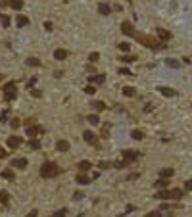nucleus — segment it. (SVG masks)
Returning a JSON list of instances; mask_svg holds the SVG:
<instances>
[{
  "instance_id": "34",
  "label": "nucleus",
  "mask_w": 192,
  "mask_h": 217,
  "mask_svg": "<svg viewBox=\"0 0 192 217\" xmlns=\"http://www.w3.org/2000/svg\"><path fill=\"white\" fill-rule=\"evenodd\" d=\"M121 62H125V64H131V62H134V56H125Z\"/></svg>"
},
{
  "instance_id": "12",
  "label": "nucleus",
  "mask_w": 192,
  "mask_h": 217,
  "mask_svg": "<svg viewBox=\"0 0 192 217\" xmlns=\"http://www.w3.org/2000/svg\"><path fill=\"white\" fill-rule=\"evenodd\" d=\"M157 92H162L163 96H169V98H171V96H175L177 92H175V90L173 88H169V87H160V88H157Z\"/></svg>"
},
{
  "instance_id": "25",
  "label": "nucleus",
  "mask_w": 192,
  "mask_h": 217,
  "mask_svg": "<svg viewBox=\"0 0 192 217\" xmlns=\"http://www.w3.org/2000/svg\"><path fill=\"white\" fill-rule=\"evenodd\" d=\"M0 202H2V204H8V202H10V194H8L6 190L0 192Z\"/></svg>"
},
{
  "instance_id": "19",
  "label": "nucleus",
  "mask_w": 192,
  "mask_h": 217,
  "mask_svg": "<svg viewBox=\"0 0 192 217\" xmlns=\"http://www.w3.org/2000/svg\"><path fill=\"white\" fill-rule=\"evenodd\" d=\"M167 198H169V188H167V190L156 192V200H167Z\"/></svg>"
},
{
  "instance_id": "30",
  "label": "nucleus",
  "mask_w": 192,
  "mask_h": 217,
  "mask_svg": "<svg viewBox=\"0 0 192 217\" xmlns=\"http://www.w3.org/2000/svg\"><path fill=\"white\" fill-rule=\"evenodd\" d=\"M31 148H33V150H39V148H40V140L39 139H33L31 140Z\"/></svg>"
},
{
  "instance_id": "29",
  "label": "nucleus",
  "mask_w": 192,
  "mask_h": 217,
  "mask_svg": "<svg viewBox=\"0 0 192 217\" xmlns=\"http://www.w3.org/2000/svg\"><path fill=\"white\" fill-rule=\"evenodd\" d=\"M27 65H35L37 67V65H40V60L39 58H29L27 60Z\"/></svg>"
},
{
  "instance_id": "38",
  "label": "nucleus",
  "mask_w": 192,
  "mask_h": 217,
  "mask_svg": "<svg viewBox=\"0 0 192 217\" xmlns=\"http://www.w3.org/2000/svg\"><path fill=\"white\" fill-rule=\"evenodd\" d=\"M127 163H129V162H125V159H121V162H117V163H115V167H119V169H121V167H125Z\"/></svg>"
},
{
  "instance_id": "27",
  "label": "nucleus",
  "mask_w": 192,
  "mask_h": 217,
  "mask_svg": "<svg viewBox=\"0 0 192 217\" xmlns=\"http://www.w3.org/2000/svg\"><path fill=\"white\" fill-rule=\"evenodd\" d=\"M123 94L125 96H134V88L133 87H123Z\"/></svg>"
},
{
  "instance_id": "28",
  "label": "nucleus",
  "mask_w": 192,
  "mask_h": 217,
  "mask_svg": "<svg viewBox=\"0 0 192 217\" xmlns=\"http://www.w3.org/2000/svg\"><path fill=\"white\" fill-rule=\"evenodd\" d=\"M117 48H119L121 52H129V48H131V44H129V42H121V44H119V46H117Z\"/></svg>"
},
{
  "instance_id": "40",
  "label": "nucleus",
  "mask_w": 192,
  "mask_h": 217,
  "mask_svg": "<svg viewBox=\"0 0 192 217\" xmlns=\"http://www.w3.org/2000/svg\"><path fill=\"white\" fill-rule=\"evenodd\" d=\"M185 188H186V190H192V181H186V182H185Z\"/></svg>"
},
{
  "instance_id": "22",
  "label": "nucleus",
  "mask_w": 192,
  "mask_h": 217,
  "mask_svg": "<svg viewBox=\"0 0 192 217\" xmlns=\"http://www.w3.org/2000/svg\"><path fill=\"white\" fill-rule=\"evenodd\" d=\"M131 136H133L134 140H142V139H144V133H142V131H138V129H134V131L131 133Z\"/></svg>"
},
{
  "instance_id": "44",
  "label": "nucleus",
  "mask_w": 192,
  "mask_h": 217,
  "mask_svg": "<svg viewBox=\"0 0 192 217\" xmlns=\"http://www.w3.org/2000/svg\"><path fill=\"white\" fill-rule=\"evenodd\" d=\"M8 154H6V150H2V148H0V159H4Z\"/></svg>"
},
{
  "instance_id": "43",
  "label": "nucleus",
  "mask_w": 192,
  "mask_h": 217,
  "mask_svg": "<svg viewBox=\"0 0 192 217\" xmlns=\"http://www.w3.org/2000/svg\"><path fill=\"white\" fill-rule=\"evenodd\" d=\"M37 215H39V213H37V210H33V211H29V213H27V217H37Z\"/></svg>"
},
{
  "instance_id": "26",
  "label": "nucleus",
  "mask_w": 192,
  "mask_h": 217,
  "mask_svg": "<svg viewBox=\"0 0 192 217\" xmlns=\"http://www.w3.org/2000/svg\"><path fill=\"white\" fill-rule=\"evenodd\" d=\"M2 177H4V179H8V181H12V179H14V171H12V169L2 171Z\"/></svg>"
},
{
  "instance_id": "9",
  "label": "nucleus",
  "mask_w": 192,
  "mask_h": 217,
  "mask_svg": "<svg viewBox=\"0 0 192 217\" xmlns=\"http://www.w3.org/2000/svg\"><path fill=\"white\" fill-rule=\"evenodd\" d=\"M183 198V190L180 188H171L169 190V200H180Z\"/></svg>"
},
{
  "instance_id": "32",
  "label": "nucleus",
  "mask_w": 192,
  "mask_h": 217,
  "mask_svg": "<svg viewBox=\"0 0 192 217\" xmlns=\"http://www.w3.org/2000/svg\"><path fill=\"white\" fill-rule=\"evenodd\" d=\"M88 121L92 123V125H98V121H100V119H98V116H88Z\"/></svg>"
},
{
  "instance_id": "6",
  "label": "nucleus",
  "mask_w": 192,
  "mask_h": 217,
  "mask_svg": "<svg viewBox=\"0 0 192 217\" xmlns=\"http://www.w3.org/2000/svg\"><path fill=\"white\" fill-rule=\"evenodd\" d=\"M39 133H42V127H39V125H29L27 127V134L31 136V139H35Z\"/></svg>"
},
{
  "instance_id": "1",
  "label": "nucleus",
  "mask_w": 192,
  "mask_h": 217,
  "mask_svg": "<svg viewBox=\"0 0 192 217\" xmlns=\"http://www.w3.org/2000/svg\"><path fill=\"white\" fill-rule=\"evenodd\" d=\"M40 175L44 179H52L56 175H60V167L56 163H52V162H46V163H42V167H40Z\"/></svg>"
},
{
  "instance_id": "17",
  "label": "nucleus",
  "mask_w": 192,
  "mask_h": 217,
  "mask_svg": "<svg viewBox=\"0 0 192 217\" xmlns=\"http://www.w3.org/2000/svg\"><path fill=\"white\" fill-rule=\"evenodd\" d=\"M21 144V139H17V136H10V139H8V146L10 148H17Z\"/></svg>"
},
{
  "instance_id": "35",
  "label": "nucleus",
  "mask_w": 192,
  "mask_h": 217,
  "mask_svg": "<svg viewBox=\"0 0 192 217\" xmlns=\"http://www.w3.org/2000/svg\"><path fill=\"white\" fill-rule=\"evenodd\" d=\"M10 125H12V129H17L19 127V119H12V121H10Z\"/></svg>"
},
{
  "instance_id": "36",
  "label": "nucleus",
  "mask_w": 192,
  "mask_h": 217,
  "mask_svg": "<svg viewBox=\"0 0 192 217\" xmlns=\"http://www.w3.org/2000/svg\"><path fill=\"white\" fill-rule=\"evenodd\" d=\"M85 92H87V94H94V92H96V88H94V87H87V88H85Z\"/></svg>"
},
{
  "instance_id": "20",
  "label": "nucleus",
  "mask_w": 192,
  "mask_h": 217,
  "mask_svg": "<svg viewBox=\"0 0 192 217\" xmlns=\"http://www.w3.org/2000/svg\"><path fill=\"white\" fill-rule=\"evenodd\" d=\"M79 169H81V171H88L90 167H92V163H90V162H87V159H83V162H79V165H77Z\"/></svg>"
},
{
  "instance_id": "7",
  "label": "nucleus",
  "mask_w": 192,
  "mask_h": 217,
  "mask_svg": "<svg viewBox=\"0 0 192 217\" xmlns=\"http://www.w3.org/2000/svg\"><path fill=\"white\" fill-rule=\"evenodd\" d=\"M83 139H85L88 144H98V140H96V134H94L92 131H85V133H83Z\"/></svg>"
},
{
  "instance_id": "14",
  "label": "nucleus",
  "mask_w": 192,
  "mask_h": 217,
  "mask_svg": "<svg viewBox=\"0 0 192 217\" xmlns=\"http://www.w3.org/2000/svg\"><path fill=\"white\" fill-rule=\"evenodd\" d=\"M16 23H17V27H27L29 25V17L27 16H17L16 17Z\"/></svg>"
},
{
  "instance_id": "15",
  "label": "nucleus",
  "mask_w": 192,
  "mask_h": 217,
  "mask_svg": "<svg viewBox=\"0 0 192 217\" xmlns=\"http://www.w3.org/2000/svg\"><path fill=\"white\" fill-rule=\"evenodd\" d=\"M56 148H58L60 152H67V150H69V142H67V140H58V142H56Z\"/></svg>"
},
{
  "instance_id": "4",
  "label": "nucleus",
  "mask_w": 192,
  "mask_h": 217,
  "mask_svg": "<svg viewBox=\"0 0 192 217\" xmlns=\"http://www.w3.org/2000/svg\"><path fill=\"white\" fill-rule=\"evenodd\" d=\"M75 181H77V185H88V182H90V177L85 173V171H81V173H77Z\"/></svg>"
},
{
  "instance_id": "33",
  "label": "nucleus",
  "mask_w": 192,
  "mask_h": 217,
  "mask_svg": "<svg viewBox=\"0 0 192 217\" xmlns=\"http://www.w3.org/2000/svg\"><path fill=\"white\" fill-rule=\"evenodd\" d=\"M65 213H67V210H60V211L54 213V217H65Z\"/></svg>"
},
{
  "instance_id": "31",
  "label": "nucleus",
  "mask_w": 192,
  "mask_h": 217,
  "mask_svg": "<svg viewBox=\"0 0 192 217\" xmlns=\"http://www.w3.org/2000/svg\"><path fill=\"white\" fill-rule=\"evenodd\" d=\"M98 58H100V54H98V52H92V54L88 56V60H90V62H98Z\"/></svg>"
},
{
  "instance_id": "23",
  "label": "nucleus",
  "mask_w": 192,
  "mask_h": 217,
  "mask_svg": "<svg viewBox=\"0 0 192 217\" xmlns=\"http://www.w3.org/2000/svg\"><path fill=\"white\" fill-rule=\"evenodd\" d=\"M10 6H12L14 10H21V6H23V0H10Z\"/></svg>"
},
{
  "instance_id": "41",
  "label": "nucleus",
  "mask_w": 192,
  "mask_h": 217,
  "mask_svg": "<svg viewBox=\"0 0 192 217\" xmlns=\"http://www.w3.org/2000/svg\"><path fill=\"white\" fill-rule=\"evenodd\" d=\"M148 217H162V215H160V211H150Z\"/></svg>"
},
{
  "instance_id": "16",
  "label": "nucleus",
  "mask_w": 192,
  "mask_h": 217,
  "mask_svg": "<svg viewBox=\"0 0 192 217\" xmlns=\"http://www.w3.org/2000/svg\"><path fill=\"white\" fill-rule=\"evenodd\" d=\"M54 58L58 60V62H62V60H65V58H67V52H65V50H62V48H58V50H54Z\"/></svg>"
},
{
  "instance_id": "5",
  "label": "nucleus",
  "mask_w": 192,
  "mask_h": 217,
  "mask_svg": "<svg viewBox=\"0 0 192 217\" xmlns=\"http://www.w3.org/2000/svg\"><path fill=\"white\" fill-rule=\"evenodd\" d=\"M123 159L125 162H133V159H137L138 158V152H134V150H125V152H121Z\"/></svg>"
},
{
  "instance_id": "11",
  "label": "nucleus",
  "mask_w": 192,
  "mask_h": 217,
  "mask_svg": "<svg viewBox=\"0 0 192 217\" xmlns=\"http://www.w3.org/2000/svg\"><path fill=\"white\" fill-rule=\"evenodd\" d=\"M156 33H157V37L162 39V42H165V40H169V39H171V33H169V31H165V29H156Z\"/></svg>"
},
{
  "instance_id": "2",
  "label": "nucleus",
  "mask_w": 192,
  "mask_h": 217,
  "mask_svg": "<svg viewBox=\"0 0 192 217\" xmlns=\"http://www.w3.org/2000/svg\"><path fill=\"white\" fill-rule=\"evenodd\" d=\"M16 96H17L16 83H14V81H8V83L4 85V98H6L8 102H12V100H16Z\"/></svg>"
},
{
  "instance_id": "13",
  "label": "nucleus",
  "mask_w": 192,
  "mask_h": 217,
  "mask_svg": "<svg viewBox=\"0 0 192 217\" xmlns=\"http://www.w3.org/2000/svg\"><path fill=\"white\" fill-rule=\"evenodd\" d=\"M175 175V171L171 169V167H163L162 171H160V177H163V179H171Z\"/></svg>"
},
{
  "instance_id": "10",
  "label": "nucleus",
  "mask_w": 192,
  "mask_h": 217,
  "mask_svg": "<svg viewBox=\"0 0 192 217\" xmlns=\"http://www.w3.org/2000/svg\"><path fill=\"white\" fill-rule=\"evenodd\" d=\"M98 12L102 14V16H110L111 14V6L106 4V2H102V4H98Z\"/></svg>"
},
{
  "instance_id": "24",
  "label": "nucleus",
  "mask_w": 192,
  "mask_h": 217,
  "mask_svg": "<svg viewBox=\"0 0 192 217\" xmlns=\"http://www.w3.org/2000/svg\"><path fill=\"white\" fill-rule=\"evenodd\" d=\"M88 81H90V83L94 81V83H98V85H102V83H104V75H94V77H88Z\"/></svg>"
},
{
  "instance_id": "18",
  "label": "nucleus",
  "mask_w": 192,
  "mask_h": 217,
  "mask_svg": "<svg viewBox=\"0 0 192 217\" xmlns=\"http://www.w3.org/2000/svg\"><path fill=\"white\" fill-rule=\"evenodd\" d=\"M154 186H156V188H167V186H169V181L162 177L160 181H156V185H154Z\"/></svg>"
},
{
  "instance_id": "42",
  "label": "nucleus",
  "mask_w": 192,
  "mask_h": 217,
  "mask_svg": "<svg viewBox=\"0 0 192 217\" xmlns=\"http://www.w3.org/2000/svg\"><path fill=\"white\" fill-rule=\"evenodd\" d=\"M44 29H46V31H52V23H50V21H46V23H44Z\"/></svg>"
},
{
  "instance_id": "3",
  "label": "nucleus",
  "mask_w": 192,
  "mask_h": 217,
  "mask_svg": "<svg viewBox=\"0 0 192 217\" xmlns=\"http://www.w3.org/2000/svg\"><path fill=\"white\" fill-rule=\"evenodd\" d=\"M121 31L125 33V35L133 37V35H134V25L131 23V21H123V23H121Z\"/></svg>"
},
{
  "instance_id": "21",
  "label": "nucleus",
  "mask_w": 192,
  "mask_h": 217,
  "mask_svg": "<svg viewBox=\"0 0 192 217\" xmlns=\"http://www.w3.org/2000/svg\"><path fill=\"white\" fill-rule=\"evenodd\" d=\"M92 108L96 111H104L106 110V104H104V102H100V100H96V102H92Z\"/></svg>"
},
{
  "instance_id": "39",
  "label": "nucleus",
  "mask_w": 192,
  "mask_h": 217,
  "mask_svg": "<svg viewBox=\"0 0 192 217\" xmlns=\"http://www.w3.org/2000/svg\"><path fill=\"white\" fill-rule=\"evenodd\" d=\"M2 25H4V27H8V25H10V17H8V16H4V17H2Z\"/></svg>"
},
{
  "instance_id": "8",
  "label": "nucleus",
  "mask_w": 192,
  "mask_h": 217,
  "mask_svg": "<svg viewBox=\"0 0 192 217\" xmlns=\"http://www.w3.org/2000/svg\"><path fill=\"white\" fill-rule=\"evenodd\" d=\"M12 165H14L16 169H25V167H27V159H25V158H16L14 162H12Z\"/></svg>"
},
{
  "instance_id": "37",
  "label": "nucleus",
  "mask_w": 192,
  "mask_h": 217,
  "mask_svg": "<svg viewBox=\"0 0 192 217\" xmlns=\"http://www.w3.org/2000/svg\"><path fill=\"white\" fill-rule=\"evenodd\" d=\"M167 65H171V67H179V62H177V60H167Z\"/></svg>"
}]
</instances>
